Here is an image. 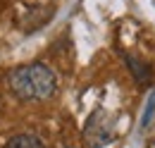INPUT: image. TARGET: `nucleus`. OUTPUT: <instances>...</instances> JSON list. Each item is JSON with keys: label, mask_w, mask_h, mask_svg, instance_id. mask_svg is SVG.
Returning a JSON list of instances; mask_svg holds the SVG:
<instances>
[{"label": "nucleus", "mask_w": 155, "mask_h": 148, "mask_svg": "<svg viewBox=\"0 0 155 148\" xmlns=\"http://www.w3.org/2000/svg\"><path fill=\"white\" fill-rule=\"evenodd\" d=\"M7 89L21 103L48 100L58 93V74L45 62L17 65L7 74Z\"/></svg>", "instance_id": "f257e3e1"}, {"label": "nucleus", "mask_w": 155, "mask_h": 148, "mask_svg": "<svg viewBox=\"0 0 155 148\" xmlns=\"http://www.w3.org/2000/svg\"><path fill=\"white\" fill-rule=\"evenodd\" d=\"M84 136H86V141H88L91 148H100L105 143H110L112 136H115V124H112L110 112H105V110L93 112L88 117L86 127H84Z\"/></svg>", "instance_id": "f03ea898"}, {"label": "nucleus", "mask_w": 155, "mask_h": 148, "mask_svg": "<svg viewBox=\"0 0 155 148\" xmlns=\"http://www.w3.org/2000/svg\"><path fill=\"white\" fill-rule=\"evenodd\" d=\"M55 10L50 7H31L26 15H24V19H26V24H24V31H36L38 26H43L45 22H50V15H53Z\"/></svg>", "instance_id": "7ed1b4c3"}, {"label": "nucleus", "mask_w": 155, "mask_h": 148, "mask_svg": "<svg viewBox=\"0 0 155 148\" xmlns=\"http://www.w3.org/2000/svg\"><path fill=\"white\" fill-rule=\"evenodd\" d=\"M127 65H129V69L134 72L136 81H138L141 86L150 84V79H153V72H150V67H148L146 62H141V60H138V57H134V55H127Z\"/></svg>", "instance_id": "20e7f679"}, {"label": "nucleus", "mask_w": 155, "mask_h": 148, "mask_svg": "<svg viewBox=\"0 0 155 148\" xmlns=\"http://www.w3.org/2000/svg\"><path fill=\"white\" fill-rule=\"evenodd\" d=\"M2 148H45V143L41 141L36 134H17V136H12Z\"/></svg>", "instance_id": "39448f33"}, {"label": "nucleus", "mask_w": 155, "mask_h": 148, "mask_svg": "<svg viewBox=\"0 0 155 148\" xmlns=\"http://www.w3.org/2000/svg\"><path fill=\"white\" fill-rule=\"evenodd\" d=\"M153 110H155V93H150L148 105H146V112H143V119H141V127H148V122H150V117H153Z\"/></svg>", "instance_id": "423d86ee"}, {"label": "nucleus", "mask_w": 155, "mask_h": 148, "mask_svg": "<svg viewBox=\"0 0 155 148\" xmlns=\"http://www.w3.org/2000/svg\"><path fill=\"white\" fill-rule=\"evenodd\" d=\"M0 110H2V103H0Z\"/></svg>", "instance_id": "0eeeda50"}]
</instances>
